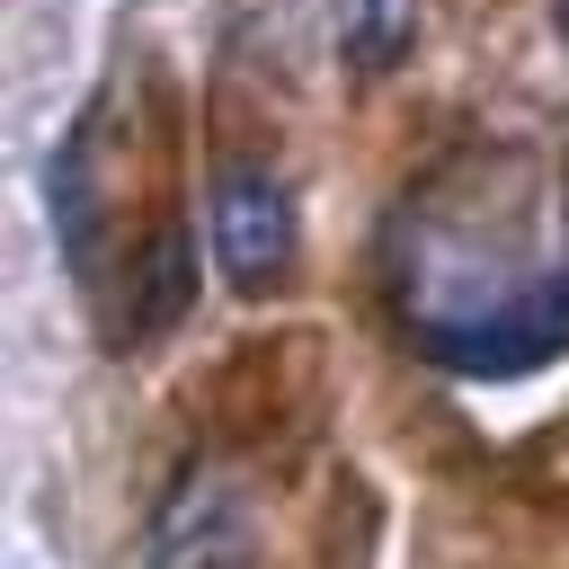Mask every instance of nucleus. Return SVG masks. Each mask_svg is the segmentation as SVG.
<instances>
[{
	"label": "nucleus",
	"mask_w": 569,
	"mask_h": 569,
	"mask_svg": "<svg viewBox=\"0 0 569 569\" xmlns=\"http://www.w3.org/2000/svg\"><path fill=\"white\" fill-rule=\"evenodd\" d=\"M391 311L453 373H533L569 347V169L542 142H462L382 240Z\"/></svg>",
	"instance_id": "nucleus-1"
},
{
	"label": "nucleus",
	"mask_w": 569,
	"mask_h": 569,
	"mask_svg": "<svg viewBox=\"0 0 569 569\" xmlns=\"http://www.w3.org/2000/svg\"><path fill=\"white\" fill-rule=\"evenodd\" d=\"M204 231H213V267L231 276V284H284L293 276V196H284V178L276 169H258V160H231L222 178H213V196H204Z\"/></svg>",
	"instance_id": "nucleus-2"
},
{
	"label": "nucleus",
	"mask_w": 569,
	"mask_h": 569,
	"mask_svg": "<svg viewBox=\"0 0 569 569\" xmlns=\"http://www.w3.org/2000/svg\"><path fill=\"white\" fill-rule=\"evenodd\" d=\"M249 542V507L222 471H187L151 516V569H231Z\"/></svg>",
	"instance_id": "nucleus-3"
},
{
	"label": "nucleus",
	"mask_w": 569,
	"mask_h": 569,
	"mask_svg": "<svg viewBox=\"0 0 569 569\" xmlns=\"http://www.w3.org/2000/svg\"><path fill=\"white\" fill-rule=\"evenodd\" d=\"M418 36V0H338V44L356 71H391Z\"/></svg>",
	"instance_id": "nucleus-4"
}]
</instances>
